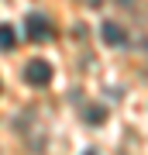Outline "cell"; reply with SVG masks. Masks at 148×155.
I'll list each match as a JSON object with an SVG mask.
<instances>
[{
    "label": "cell",
    "instance_id": "obj_1",
    "mask_svg": "<svg viewBox=\"0 0 148 155\" xmlns=\"http://www.w3.org/2000/svg\"><path fill=\"white\" fill-rule=\"evenodd\" d=\"M24 79H28L31 86H48V83H52V66H48L45 59H31V62L24 66Z\"/></svg>",
    "mask_w": 148,
    "mask_h": 155
},
{
    "label": "cell",
    "instance_id": "obj_2",
    "mask_svg": "<svg viewBox=\"0 0 148 155\" xmlns=\"http://www.w3.org/2000/svg\"><path fill=\"white\" fill-rule=\"evenodd\" d=\"M24 31H28V38H31V41H48V38H52V24H48V17H45V14H28Z\"/></svg>",
    "mask_w": 148,
    "mask_h": 155
},
{
    "label": "cell",
    "instance_id": "obj_3",
    "mask_svg": "<svg viewBox=\"0 0 148 155\" xmlns=\"http://www.w3.org/2000/svg\"><path fill=\"white\" fill-rule=\"evenodd\" d=\"M100 35H104V41H107V45H117V48H121V45L127 41V35H124V28H121L117 21H104Z\"/></svg>",
    "mask_w": 148,
    "mask_h": 155
},
{
    "label": "cell",
    "instance_id": "obj_4",
    "mask_svg": "<svg viewBox=\"0 0 148 155\" xmlns=\"http://www.w3.org/2000/svg\"><path fill=\"white\" fill-rule=\"evenodd\" d=\"M83 114H86V124H93V127H100V124L107 121V107L104 104H90Z\"/></svg>",
    "mask_w": 148,
    "mask_h": 155
},
{
    "label": "cell",
    "instance_id": "obj_5",
    "mask_svg": "<svg viewBox=\"0 0 148 155\" xmlns=\"http://www.w3.org/2000/svg\"><path fill=\"white\" fill-rule=\"evenodd\" d=\"M17 45V35H14V28L11 24H0V52H11Z\"/></svg>",
    "mask_w": 148,
    "mask_h": 155
},
{
    "label": "cell",
    "instance_id": "obj_6",
    "mask_svg": "<svg viewBox=\"0 0 148 155\" xmlns=\"http://www.w3.org/2000/svg\"><path fill=\"white\" fill-rule=\"evenodd\" d=\"M90 4H93V7H97V4H100V0H90Z\"/></svg>",
    "mask_w": 148,
    "mask_h": 155
},
{
    "label": "cell",
    "instance_id": "obj_7",
    "mask_svg": "<svg viewBox=\"0 0 148 155\" xmlns=\"http://www.w3.org/2000/svg\"><path fill=\"white\" fill-rule=\"evenodd\" d=\"M83 155H97V152H83Z\"/></svg>",
    "mask_w": 148,
    "mask_h": 155
},
{
    "label": "cell",
    "instance_id": "obj_8",
    "mask_svg": "<svg viewBox=\"0 0 148 155\" xmlns=\"http://www.w3.org/2000/svg\"><path fill=\"white\" fill-rule=\"evenodd\" d=\"M121 4H131V0H121Z\"/></svg>",
    "mask_w": 148,
    "mask_h": 155
}]
</instances>
